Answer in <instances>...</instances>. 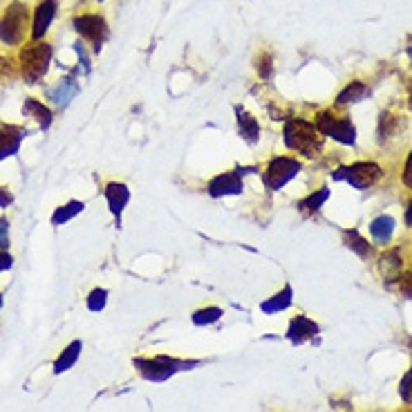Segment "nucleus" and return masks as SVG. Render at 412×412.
Returning <instances> with one entry per match:
<instances>
[{"label":"nucleus","mask_w":412,"mask_h":412,"mask_svg":"<svg viewBox=\"0 0 412 412\" xmlns=\"http://www.w3.org/2000/svg\"><path fill=\"white\" fill-rule=\"evenodd\" d=\"M283 135H285L287 148L300 153L302 157H316L323 150V135L311 121L289 119L285 124Z\"/></svg>","instance_id":"f257e3e1"},{"label":"nucleus","mask_w":412,"mask_h":412,"mask_svg":"<svg viewBox=\"0 0 412 412\" xmlns=\"http://www.w3.org/2000/svg\"><path fill=\"white\" fill-rule=\"evenodd\" d=\"M30 7L25 3H9L5 14L0 16V41L7 45H20L27 36Z\"/></svg>","instance_id":"f03ea898"},{"label":"nucleus","mask_w":412,"mask_h":412,"mask_svg":"<svg viewBox=\"0 0 412 412\" xmlns=\"http://www.w3.org/2000/svg\"><path fill=\"white\" fill-rule=\"evenodd\" d=\"M52 60V47L47 43H32L20 50V70L27 83H39L50 67Z\"/></svg>","instance_id":"7ed1b4c3"},{"label":"nucleus","mask_w":412,"mask_h":412,"mask_svg":"<svg viewBox=\"0 0 412 412\" xmlns=\"http://www.w3.org/2000/svg\"><path fill=\"white\" fill-rule=\"evenodd\" d=\"M383 171L379 164L374 162H356L352 166L338 168V173H334V179H345L349 186H354L359 191L374 186L381 179Z\"/></svg>","instance_id":"20e7f679"},{"label":"nucleus","mask_w":412,"mask_h":412,"mask_svg":"<svg viewBox=\"0 0 412 412\" xmlns=\"http://www.w3.org/2000/svg\"><path fill=\"white\" fill-rule=\"evenodd\" d=\"M300 173V162L294 160V157H276V160L269 162V166L264 168V186L278 191L283 188L287 181H292L296 175Z\"/></svg>","instance_id":"39448f33"},{"label":"nucleus","mask_w":412,"mask_h":412,"mask_svg":"<svg viewBox=\"0 0 412 412\" xmlns=\"http://www.w3.org/2000/svg\"><path fill=\"white\" fill-rule=\"evenodd\" d=\"M75 30L81 34V39H86L96 52L101 50V45L108 39V22L99 14H81L75 18Z\"/></svg>","instance_id":"423d86ee"},{"label":"nucleus","mask_w":412,"mask_h":412,"mask_svg":"<svg viewBox=\"0 0 412 412\" xmlns=\"http://www.w3.org/2000/svg\"><path fill=\"white\" fill-rule=\"evenodd\" d=\"M135 366L139 368V372L143 374L146 379L150 381H164L166 377H171V374L177 370V361H171L166 356H157V359H137Z\"/></svg>","instance_id":"0eeeda50"},{"label":"nucleus","mask_w":412,"mask_h":412,"mask_svg":"<svg viewBox=\"0 0 412 412\" xmlns=\"http://www.w3.org/2000/svg\"><path fill=\"white\" fill-rule=\"evenodd\" d=\"M56 16V0H41L34 9V20H32V39L39 41L50 30L52 20Z\"/></svg>","instance_id":"6e6552de"},{"label":"nucleus","mask_w":412,"mask_h":412,"mask_svg":"<svg viewBox=\"0 0 412 412\" xmlns=\"http://www.w3.org/2000/svg\"><path fill=\"white\" fill-rule=\"evenodd\" d=\"M209 193L213 198H222V195H238L242 193V179H240V171H231V173H222L209 181Z\"/></svg>","instance_id":"1a4fd4ad"},{"label":"nucleus","mask_w":412,"mask_h":412,"mask_svg":"<svg viewBox=\"0 0 412 412\" xmlns=\"http://www.w3.org/2000/svg\"><path fill=\"white\" fill-rule=\"evenodd\" d=\"M25 137V130L18 126H0V162L14 157Z\"/></svg>","instance_id":"9d476101"},{"label":"nucleus","mask_w":412,"mask_h":412,"mask_svg":"<svg viewBox=\"0 0 412 412\" xmlns=\"http://www.w3.org/2000/svg\"><path fill=\"white\" fill-rule=\"evenodd\" d=\"M379 271L385 281H394L404 273V256H401V249H387L383 256L379 258Z\"/></svg>","instance_id":"9b49d317"},{"label":"nucleus","mask_w":412,"mask_h":412,"mask_svg":"<svg viewBox=\"0 0 412 412\" xmlns=\"http://www.w3.org/2000/svg\"><path fill=\"white\" fill-rule=\"evenodd\" d=\"M105 200H108V206H110L112 215L117 217V222H119V217H121V213H124L126 204L130 200V191H128L126 184H119V181H110V184L105 186Z\"/></svg>","instance_id":"f8f14e48"},{"label":"nucleus","mask_w":412,"mask_h":412,"mask_svg":"<svg viewBox=\"0 0 412 412\" xmlns=\"http://www.w3.org/2000/svg\"><path fill=\"white\" fill-rule=\"evenodd\" d=\"M79 92V86L75 83V79H60L54 88H50L47 90V96L52 99V103H56V105H67L70 103V99L75 96Z\"/></svg>","instance_id":"ddd939ff"},{"label":"nucleus","mask_w":412,"mask_h":412,"mask_svg":"<svg viewBox=\"0 0 412 412\" xmlns=\"http://www.w3.org/2000/svg\"><path fill=\"white\" fill-rule=\"evenodd\" d=\"M316 332H318V325L311 323L305 316H296L292 323H289V338H292L294 343L307 341V338H311Z\"/></svg>","instance_id":"4468645a"},{"label":"nucleus","mask_w":412,"mask_h":412,"mask_svg":"<svg viewBox=\"0 0 412 412\" xmlns=\"http://www.w3.org/2000/svg\"><path fill=\"white\" fill-rule=\"evenodd\" d=\"M370 233L372 238L379 242V245H387L394 233V220L390 215H379V217H374L372 224H370Z\"/></svg>","instance_id":"2eb2a0df"},{"label":"nucleus","mask_w":412,"mask_h":412,"mask_svg":"<svg viewBox=\"0 0 412 412\" xmlns=\"http://www.w3.org/2000/svg\"><path fill=\"white\" fill-rule=\"evenodd\" d=\"M238 126H240V135L245 141L256 143L260 139V124L256 117H251L249 112L240 110L238 108Z\"/></svg>","instance_id":"dca6fc26"},{"label":"nucleus","mask_w":412,"mask_h":412,"mask_svg":"<svg viewBox=\"0 0 412 412\" xmlns=\"http://www.w3.org/2000/svg\"><path fill=\"white\" fill-rule=\"evenodd\" d=\"M22 112H25L27 117H34L36 121H39L41 128H50L52 126V112H50V108H45V103H41V101L27 99L25 103H22Z\"/></svg>","instance_id":"f3484780"},{"label":"nucleus","mask_w":412,"mask_h":412,"mask_svg":"<svg viewBox=\"0 0 412 412\" xmlns=\"http://www.w3.org/2000/svg\"><path fill=\"white\" fill-rule=\"evenodd\" d=\"M327 137H332L341 143H354V126H352V121H349V117H338Z\"/></svg>","instance_id":"a211bd4d"},{"label":"nucleus","mask_w":412,"mask_h":412,"mask_svg":"<svg viewBox=\"0 0 412 412\" xmlns=\"http://www.w3.org/2000/svg\"><path fill=\"white\" fill-rule=\"evenodd\" d=\"M79 352H81V341H72V343L63 349V352H60V356L56 359V363H54V372L60 374V372L70 370V368L77 363Z\"/></svg>","instance_id":"6ab92c4d"},{"label":"nucleus","mask_w":412,"mask_h":412,"mask_svg":"<svg viewBox=\"0 0 412 412\" xmlns=\"http://www.w3.org/2000/svg\"><path fill=\"white\" fill-rule=\"evenodd\" d=\"M83 209H86V204L79 202V200H72V202H67L65 206H58V209L54 211V215H52V224H54V226L65 224V222H70L75 215H79Z\"/></svg>","instance_id":"aec40b11"},{"label":"nucleus","mask_w":412,"mask_h":412,"mask_svg":"<svg viewBox=\"0 0 412 412\" xmlns=\"http://www.w3.org/2000/svg\"><path fill=\"white\" fill-rule=\"evenodd\" d=\"M401 126H404V119L401 117L390 115V112H383L381 115V121H379V139L385 141V139L394 137L397 132L401 130Z\"/></svg>","instance_id":"412c9836"},{"label":"nucleus","mask_w":412,"mask_h":412,"mask_svg":"<svg viewBox=\"0 0 412 412\" xmlns=\"http://www.w3.org/2000/svg\"><path fill=\"white\" fill-rule=\"evenodd\" d=\"M289 302H292V287L285 285L281 294L271 296L266 302H262V311L266 314H276V311H283L289 307Z\"/></svg>","instance_id":"4be33fe9"},{"label":"nucleus","mask_w":412,"mask_h":412,"mask_svg":"<svg viewBox=\"0 0 412 412\" xmlns=\"http://www.w3.org/2000/svg\"><path fill=\"white\" fill-rule=\"evenodd\" d=\"M368 94V88H366V83H361V81H352L349 86L338 94V99H336V103L338 105H345V103H356V101H361L363 96Z\"/></svg>","instance_id":"5701e85b"},{"label":"nucleus","mask_w":412,"mask_h":412,"mask_svg":"<svg viewBox=\"0 0 412 412\" xmlns=\"http://www.w3.org/2000/svg\"><path fill=\"white\" fill-rule=\"evenodd\" d=\"M343 238H345V245L352 251H356L361 258H368L372 253V247L368 245V240L363 236H359V231H354V228H352V231H345Z\"/></svg>","instance_id":"b1692460"},{"label":"nucleus","mask_w":412,"mask_h":412,"mask_svg":"<svg viewBox=\"0 0 412 412\" xmlns=\"http://www.w3.org/2000/svg\"><path fill=\"white\" fill-rule=\"evenodd\" d=\"M327 198H330V191L327 188H321L316 193H311V195H307L305 200L298 202V209L300 211H318L321 206L327 202Z\"/></svg>","instance_id":"393cba45"},{"label":"nucleus","mask_w":412,"mask_h":412,"mask_svg":"<svg viewBox=\"0 0 412 412\" xmlns=\"http://www.w3.org/2000/svg\"><path fill=\"white\" fill-rule=\"evenodd\" d=\"M220 318H222L220 307H206V309H198L195 314H193V323L195 325H211Z\"/></svg>","instance_id":"a878e982"},{"label":"nucleus","mask_w":412,"mask_h":412,"mask_svg":"<svg viewBox=\"0 0 412 412\" xmlns=\"http://www.w3.org/2000/svg\"><path fill=\"white\" fill-rule=\"evenodd\" d=\"M256 70H258L260 79H271L273 77V56L269 52H262L256 58Z\"/></svg>","instance_id":"bb28decb"},{"label":"nucleus","mask_w":412,"mask_h":412,"mask_svg":"<svg viewBox=\"0 0 412 412\" xmlns=\"http://www.w3.org/2000/svg\"><path fill=\"white\" fill-rule=\"evenodd\" d=\"M105 300H108V292L105 289H94V292L88 296V307L92 311H99L105 307Z\"/></svg>","instance_id":"cd10ccee"},{"label":"nucleus","mask_w":412,"mask_h":412,"mask_svg":"<svg viewBox=\"0 0 412 412\" xmlns=\"http://www.w3.org/2000/svg\"><path fill=\"white\" fill-rule=\"evenodd\" d=\"M9 249V222L5 217H0V251Z\"/></svg>","instance_id":"c85d7f7f"},{"label":"nucleus","mask_w":412,"mask_h":412,"mask_svg":"<svg viewBox=\"0 0 412 412\" xmlns=\"http://www.w3.org/2000/svg\"><path fill=\"white\" fill-rule=\"evenodd\" d=\"M401 397H404V401L412 404V370L404 377L401 381Z\"/></svg>","instance_id":"c756f323"},{"label":"nucleus","mask_w":412,"mask_h":412,"mask_svg":"<svg viewBox=\"0 0 412 412\" xmlns=\"http://www.w3.org/2000/svg\"><path fill=\"white\" fill-rule=\"evenodd\" d=\"M399 278H401V294L412 298V269H406Z\"/></svg>","instance_id":"7c9ffc66"},{"label":"nucleus","mask_w":412,"mask_h":412,"mask_svg":"<svg viewBox=\"0 0 412 412\" xmlns=\"http://www.w3.org/2000/svg\"><path fill=\"white\" fill-rule=\"evenodd\" d=\"M401 179H404V184H406L408 188H412V153L408 155V160H406V166H404Z\"/></svg>","instance_id":"2f4dec72"},{"label":"nucleus","mask_w":412,"mask_h":412,"mask_svg":"<svg viewBox=\"0 0 412 412\" xmlns=\"http://www.w3.org/2000/svg\"><path fill=\"white\" fill-rule=\"evenodd\" d=\"M14 202V195H11V191L0 186V209H7V206Z\"/></svg>","instance_id":"473e14b6"},{"label":"nucleus","mask_w":412,"mask_h":412,"mask_svg":"<svg viewBox=\"0 0 412 412\" xmlns=\"http://www.w3.org/2000/svg\"><path fill=\"white\" fill-rule=\"evenodd\" d=\"M11 264H14V258H11V253L7 251H0V273L11 269Z\"/></svg>","instance_id":"72a5a7b5"},{"label":"nucleus","mask_w":412,"mask_h":412,"mask_svg":"<svg viewBox=\"0 0 412 412\" xmlns=\"http://www.w3.org/2000/svg\"><path fill=\"white\" fill-rule=\"evenodd\" d=\"M406 222L412 224V202L408 204V211H406Z\"/></svg>","instance_id":"f704fd0d"},{"label":"nucleus","mask_w":412,"mask_h":412,"mask_svg":"<svg viewBox=\"0 0 412 412\" xmlns=\"http://www.w3.org/2000/svg\"><path fill=\"white\" fill-rule=\"evenodd\" d=\"M408 105H410V110H412V94H410V101H408Z\"/></svg>","instance_id":"c9c22d12"},{"label":"nucleus","mask_w":412,"mask_h":412,"mask_svg":"<svg viewBox=\"0 0 412 412\" xmlns=\"http://www.w3.org/2000/svg\"><path fill=\"white\" fill-rule=\"evenodd\" d=\"M0 307H3V296H0Z\"/></svg>","instance_id":"e433bc0d"}]
</instances>
